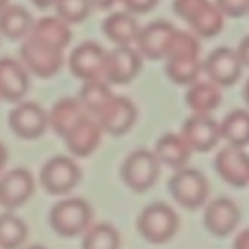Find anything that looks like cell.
I'll use <instances>...</instances> for the list:
<instances>
[{
	"instance_id": "6da1fadb",
	"label": "cell",
	"mask_w": 249,
	"mask_h": 249,
	"mask_svg": "<svg viewBox=\"0 0 249 249\" xmlns=\"http://www.w3.org/2000/svg\"><path fill=\"white\" fill-rule=\"evenodd\" d=\"M166 60V76L177 85H191L197 80L203 63L200 60V44L193 34L177 31Z\"/></svg>"
},
{
	"instance_id": "7a4b0ae2",
	"label": "cell",
	"mask_w": 249,
	"mask_h": 249,
	"mask_svg": "<svg viewBox=\"0 0 249 249\" xmlns=\"http://www.w3.org/2000/svg\"><path fill=\"white\" fill-rule=\"evenodd\" d=\"M179 217L177 212L165 203H153L143 209L137 219L139 233L144 241L162 245L169 242L178 232Z\"/></svg>"
},
{
	"instance_id": "3957f363",
	"label": "cell",
	"mask_w": 249,
	"mask_h": 249,
	"mask_svg": "<svg viewBox=\"0 0 249 249\" xmlns=\"http://www.w3.org/2000/svg\"><path fill=\"white\" fill-rule=\"evenodd\" d=\"M172 7L200 36L213 38L223 29L225 16L210 0H174Z\"/></svg>"
},
{
	"instance_id": "277c9868",
	"label": "cell",
	"mask_w": 249,
	"mask_h": 249,
	"mask_svg": "<svg viewBox=\"0 0 249 249\" xmlns=\"http://www.w3.org/2000/svg\"><path fill=\"white\" fill-rule=\"evenodd\" d=\"M168 190L172 198L188 210L201 209L210 193L207 178L194 168H181L175 171L168 182Z\"/></svg>"
},
{
	"instance_id": "5b68a950",
	"label": "cell",
	"mask_w": 249,
	"mask_h": 249,
	"mask_svg": "<svg viewBox=\"0 0 249 249\" xmlns=\"http://www.w3.org/2000/svg\"><path fill=\"white\" fill-rule=\"evenodd\" d=\"M159 175L160 162L156 155L147 149H137L131 152L121 166V178L134 193H144L150 190L159 179Z\"/></svg>"
},
{
	"instance_id": "8992f818",
	"label": "cell",
	"mask_w": 249,
	"mask_h": 249,
	"mask_svg": "<svg viewBox=\"0 0 249 249\" xmlns=\"http://www.w3.org/2000/svg\"><path fill=\"white\" fill-rule=\"evenodd\" d=\"M90 206L82 198H69L57 203L50 212V225L63 238H74L89 228Z\"/></svg>"
},
{
	"instance_id": "52a82bcc",
	"label": "cell",
	"mask_w": 249,
	"mask_h": 249,
	"mask_svg": "<svg viewBox=\"0 0 249 249\" xmlns=\"http://www.w3.org/2000/svg\"><path fill=\"white\" fill-rule=\"evenodd\" d=\"M82 172L77 163L67 156H54L44 163L39 172L42 188L51 196L70 193L80 181Z\"/></svg>"
},
{
	"instance_id": "ba28073f",
	"label": "cell",
	"mask_w": 249,
	"mask_h": 249,
	"mask_svg": "<svg viewBox=\"0 0 249 249\" xmlns=\"http://www.w3.org/2000/svg\"><path fill=\"white\" fill-rule=\"evenodd\" d=\"M19 57L23 67L39 79L54 77L64 64L63 51L38 44L28 38L19 50Z\"/></svg>"
},
{
	"instance_id": "9c48e42d",
	"label": "cell",
	"mask_w": 249,
	"mask_h": 249,
	"mask_svg": "<svg viewBox=\"0 0 249 249\" xmlns=\"http://www.w3.org/2000/svg\"><path fill=\"white\" fill-rule=\"evenodd\" d=\"M242 61L236 50L229 47H219L213 50L203 61V70L209 80L219 88L233 86L242 74Z\"/></svg>"
},
{
	"instance_id": "30bf717a",
	"label": "cell",
	"mask_w": 249,
	"mask_h": 249,
	"mask_svg": "<svg viewBox=\"0 0 249 249\" xmlns=\"http://www.w3.org/2000/svg\"><path fill=\"white\" fill-rule=\"evenodd\" d=\"M95 117L104 133L111 136H124L137 121V108L128 98L114 95Z\"/></svg>"
},
{
	"instance_id": "8fae6325",
	"label": "cell",
	"mask_w": 249,
	"mask_h": 249,
	"mask_svg": "<svg viewBox=\"0 0 249 249\" xmlns=\"http://www.w3.org/2000/svg\"><path fill=\"white\" fill-rule=\"evenodd\" d=\"M177 31L178 29L168 20L150 22L144 28H140L136 39L137 51L147 60H165Z\"/></svg>"
},
{
	"instance_id": "7c38bea8",
	"label": "cell",
	"mask_w": 249,
	"mask_h": 249,
	"mask_svg": "<svg viewBox=\"0 0 249 249\" xmlns=\"http://www.w3.org/2000/svg\"><path fill=\"white\" fill-rule=\"evenodd\" d=\"M143 57L133 47H115L107 53L104 80L109 85H127L137 77Z\"/></svg>"
},
{
	"instance_id": "4fadbf2b",
	"label": "cell",
	"mask_w": 249,
	"mask_h": 249,
	"mask_svg": "<svg viewBox=\"0 0 249 249\" xmlns=\"http://www.w3.org/2000/svg\"><path fill=\"white\" fill-rule=\"evenodd\" d=\"M107 53L108 51H105L101 44L93 41H86L77 45L69 58L70 71L82 82L104 79Z\"/></svg>"
},
{
	"instance_id": "5bb4252c",
	"label": "cell",
	"mask_w": 249,
	"mask_h": 249,
	"mask_svg": "<svg viewBox=\"0 0 249 249\" xmlns=\"http://www.w3.org/2000/svg\"><path fill=\"white\" fill-rule=\"evenodd\" d=\"M181 136L193 152L206 153L216 147L220 136V124L210 114H193L185 120Z\"/></svg>"
},
{
	"instance_id": "9a60e30c",
	"label": "cell",
	"mask_w": 249,
	"mask_h": 249,
	"mask_svg": "<svg viewBox=\"0 0 249 249\" xmlns=\"http://www.w3.org/2000/svg\"><path fill=\"white\" fill-rule=\"evenodd\" d=\"M10 130L23 140L41 137L48 128V114L35 102H23L9 112Z\"/></svg>"
},
{
	"instance_id": "2e32d148",
	"label": "cell",
	"mask_w": 249,
	"mask_h": 249,
	"mask_svg": "<svg viewBox=\"0 0 249 249\" xmlns=\"http://www.w3.org/2000/svg\"><path fill=\"white\" fill-rule=\"evenodd\" d=\"M214 169L219 177L235 188L249 185V155L242 147L226 146L214 158Z\"/></svg>"
},
{
	"instance_id": "e0dca14e",
	"label": "cell",
	"mask_w": 249,
	"mask_h": 249,
	"mask_svg": "<svg viewBox=\"0 0 249 249\" xmlns=\"http://www.w3.org/2000/svg\"><path fill=\"white\" fill-rule=\"evenodd\" d=\"M35 191L32 174L25 168H15L0 178V206L13 210L23 206Z\"/></svg>"
},
{
	"instance_id": "ac0fdd59",
	"label": "cell",
	"mask_w": 249,
	"mask_h": 249,
	"mask_svg": "<svg viewBox=\"0 0 249 249\" xmlns=\"http://www.w3.org/2000/svg\"><path fill=\"white\" fill-rule=\"evenodd\" d=\"M206 229L217 236H229L241 222V210L231 198L220 197L207 204L203 217Z\"/></svg>"
},
{
	"instance_id": "d6986e66",
	"label": "cell",
	"mask_w": 249,
	"mask_h": 249,
	"mask_svg": "<svg viewBox=\"0 0 249 249\" xmlns=\"http://www.w3.org/2000/svg\"><path fill=\"white\" fill-rule=\"evenodd\" d=\"M102 133L104 131L98 121L86 115L79 123H76L63 139L73 156L88 158L98 149Z\"/></svg>"
},
{
	"instance_id": "ffe728a7",
	"label": "cell",
	"mask_w": 249,
	"mask_h": 249,
	"mask_svg": "<svg viewBox=\"0 0 249 249\" xmlns=\"http://www.w3.org/2000/svg\"><path fill=\"white\" fill-rule=\"evenodd\" d=\"M29 90L28 70L18 60L0 58V99L19 102Z\"/></svg>"
},
{
	"instance_id": "44dd1931",
	"label": "cell",
	"mask_w": 249,
	"mask_h": 249,
	"mask_svg": "<svg viewBox=\"0 0 249 249\" xmlns=\"http://www.w3.org/2000/svg\"><path fill=\"white\" fill-rule=\"evenodd\" d=\"M26 38L63 51L71 41V29L58 16H45L32 23Z\"/></svg>"
},
{
	"instance_id": "7402d4cb",
	"label": "cell",
	"mask_w": 249,
	"mask_h": 249,
	"mask_svg": "<svg viewBox=\"0 0 249 249\" xmlns=\"http://www.w3.org/2000/svg\"><path fill=\"white\" fill-rule=\"evenodd\" d=\"M153 153L156 155L160 165L178 171L188 165L193 150L181 133H166L156 142Z\"/></svg>"
},
{
	"instance_id": "603a6c76",
	"label": "cell",
	"mask_w": 249,
	"mask_h": 249,
	"mask_svg": "<svg viewBox=\"0 0 249 249\" xmlns=\"http://www.w3.org/2000/svg\"><path fill=\"white\" fill-rule=\"evenodd\" d=\"M102 31L117 47H131V44H136L140 26L133 13L115 12L104 19Z\"/></svg>"
},
{
	"instance_id": "cb8c5ba5",
	"label": "cell",
	"mask_w": 249,
	"mask_h": 249,
	"mask_svg": "<svg viewBox=\"0 0 249 249\" xmlns=\"http://www.w3.org/2000/svg\"><path fill=\"white\" fill-rule=\"evenodd\" d=\"M83 117H86V111L77 98H61L48 112V127H51L53 131L60 137H64L69 130Z\"/></svg>"
},
{
	"instance_id": "d4e9b609",
	"label": "cell",
	"mask_w": 249,
	"mask_h": 249,
	"mask_svg": "<svg viewBox=\"0 0 249 249\" xmlns=\"http://www.w3.org/2000/svg\"><path fill=\"white\" fill-rule=\"evenodd\" d=\"M185 102L194 114H210L219 108L222 93L219 86L212 82H194L187 90Z\"/></svg>"
},
{
	"instance_id": "484cf974",
	"label": "cell",
	"mask_w": 249,
	"mask_h": 249,
	"mask_svg": "<svg viewBox=\"0 0 249 249\" xmlns=\"http://www.w3.org/2000/svg\"><path fill=\"white\" fill-rule=\"evenodd\" d=\"M32 23V15L20 4H7L0 12V34L9 39L26 36Z\"/></svg>"
},
{
	"instance_id": "4316f807",
	"label": "cell",
	"mask_w": 249,
	"mask_h": 249,
	"mask_svg": "<svg viewBox=\"0 0 249 249\" xmlns=\"http://www.w3.org/2000/svg\"><path fill=\"white\" fill-rule=\"evenodd\" d=\"M220 124V136L231 146L245 147L249 144V111L233 109Z\"/></svg>"
},
{
	"instance_id": "83f0119b",
	"label": "cell",
	"mask_w": 249,
	"mask_h": 249,
	"mask_svg": "<svg viewBox=\"0 0 249 249\" xmlns=\"http://www.w3.org/2000/svg\"><path fill=\"white\" fill-rule=\"evenodd\" d=\"M114 96L109 83L104 79H95V80H86L80 86L77 101L83 107L86 112H90L96 115Z\"/></svg>"
},
{
	"instance_id": "f1b7e54d",
	"label": "cell",
	"mask_w": 249,
	"mask_h": 249,
	"mask_svg": "<svg viewBox=\"0 0 249 249\" xmlns=\"http://www.w3.org/2000/svg\"><path fill=\"white\" fill-rule=\"evenodd\" d=\"M28 236V228L22 219L12 213L0 214V248L19 249Z\"/></svg>"
},
{
	"instance_id": "f546056e",
	"label": "cell",
	"mask_w": 249,
	"mask_h": 249,
	"mask_svg": "<svg viewBox=\"0 0 249 249\" xmlns=\"http://www.w3.org/2000/svg\"><path fill=\"white\" fill-rule=\"evenodd\" d=\"M120 233L108 223L92 226L82 241V249H120Z\"/></svg>"
},
{
	"instance_id": "4dcf8cb0",
	"label": "cell",
	"mask_w": 249,
	"mask_h": 249,
	"mask_svg": "<svg viewBox=\"0 0 249 249\" xmlns=\"http://www.w3.org/2000/svg\"><path fill=\"white\" fill-rule=\"evenodd\" d=\"M54 7L57 16L69 25L83 22L92 10L89 0H55Z\"/></svg>"
},
{
	"instance_id": "1f68e13d",
	"label": "cell",
	"mask_w": 249,
	"mask_h": 249,
	"mask_svg": "<svg viewBox=\"0 0 249 249\" xmlns=\"http://www.w3.org/2000/svg\"><path fill=\"white\" fill-rule=\"evenodd\" d=\"M214 3L223 16L242 18L249 13V0H216Z\"/></svg>"
},
{
	"instance_id": "d6a6232c",
	"label": "cell",
	"mask_w": 249,
	"mask_h": 249,
	"mask_svg": "<svg viewBox=\"0 0 249 249\" xmlns=\"http://www.w3.org/2000/svg\"><path fill=\"white\" fill-rule=\"evenodd\" d=\"M120 1L124 4L127 12L133 15H143L155 9L159 0H120Z\"/></svg>"
},
{
	"instance_id": "836d02e7",
	"label": "cell",
	"mask_w": 249,
	"mask_h": 249,
	"mask_svg": "<svg viewBox=\"0 0 249 249\" xmlns=\"http://www.w3.org/2000/svg\"><path fill=\"white\" fill-rule=\"evenodd\" d=\"M236 53H238V55H239V58L242 61V66L249 67V35H247L241 41L239 47L236 48Z\"/></svg>"
},
{
	"instance_id": "e575fe53",
	"label": "cell",
	"mask_w": 249,
	"mask_h": 249,
	"mask_svg": "<svg viewBox=\"0 0 249 249\" xmlns=\"http://www.w3.org/2000/svg\"><path fill=\"white\" fill-rule=\"evenodd\" d=\"M233 249H249V229L242 231L236 236L233 242Z\"/></svg>"
},
{
	"instance_id": "d590c367",
	"label": "cell",
	"mask_w": 249,
	"mask_h": 249,
	"mask_svg": "<svg viewBox=\"0 0 249 249\" xmlns=\"http://www.w3.org/2000/svg\"><path fill=\"white\" fill-rule=\"evenodd\" d=\"M117 1H120V0H89L92 9H101V10L112 7Z\"/></svg>"
},
{
	"instance_id": "8d00e7d4",
	"label": "cell",
	"mask_w": 249,
	"mask_h": 249,
	"mask_svg": "<svg viewBox=\"0 0 249 249\" xmlns=\"http://www.w3.org/2000/svg\"><path fill=\"white\" fill-rule=\"evenodd\" d=\"M31 1L38 9H48L51 6H54V3H55V0H31Z\"/></svg>"
},
{
	"instance_id": "74e56055",
	"label": "cell",
	"mask_w": 249,
	"mask_h": 249,
	"mask_svg": "<svg viewBox=\"0 0 249 249\" xmlns=\"http://www.w3.org/2000/svg\"><path fill=\"white\" fill-rule=\"evenodd\" d=\"M6 162H7V150L3 146V143H0V171L4 168Z\"/></svg>"
},
{
	"instance_id": "f35d334b",
	"label": "cell",
	"mask_w": 249,
	"mask_h": 249,
	"mask_svg": "<svg viewBox=\"0 0 249 249\" xmlns=\"http://www.w3.org/2000/svg\"><path fill=\"white\" fill-rule=\"evenodd\" d=\"M244 96H245L247 104L249 105V79L248 82H247V85H245V88H244Z\"/></svg>"
},
{
	"instance_id": "ab89813d",
	"label": "cell",
	"mask_w": 249,
	"mask_h": 249,
	"mask_svg": "<svg viewBox=\"0 0 249 249\" xmlns=\"http://www.w3.org/2000/svg\"><path fill=\"white\" fill-rule=\"evenodd\" d=\"M7 4H9V0H0V12H1Z\"/></svg>"
},
{
	"instance_id": "60d3db41",
	"label": "cell",
	"mask_w": 249,
	"mask_h": 249,
	"mask_svg": "<svg viewBox=\"0 0 249 249\" xmlns=\"http://www.w3.org/2000/svg\"><path fill=\"white\" fill-rule=\"evenodd\" d=\"M25 249H47L44 248V247H41V245H32V247H28V248Z\"/></svg>"
}]
</instances>
